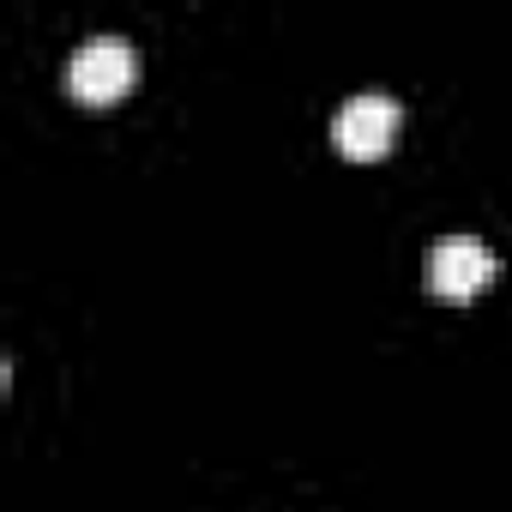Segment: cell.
Listing matches in <instances>:
<instances>
[{"mask_svg": "<svg viewBox=\"0 0 512 512\" xmlns=\"http://www.w3.org/2000/svg\"><path fill=\"white\" fill-rule=\"evenodd\" d=\"M67 85H73L79 103H97V109L115 103V97L133 85V43L115 37V31L85 37V43L73 49V61H67Z\"/></svg>", "mask_w": 512, "mask_h": 512, "instance_id": "obj_1", "label": "cell"}, {"mask_svg": "<svg viewBox=\"0 0 512 512\" xmlns=\"http://www.w3.org/2000/svg\"><path fill=\"white\" fill-rule=\"evenodd\" d=\"M494 272H500L494 247L476 241V235H446V241L428 247V260H422L428 296H440V302H464V296H476Z\"/></svg>", "mask_w": 512, "mask_h": 512, "instance_id": "obj_2", "label": "cell"}, {"mask_svg": "<svg viewBox=\"0 0 512 512\" xmlns=\"http://www.w3.org/2000/svg\"><path fill=\"white\" fill-rule=\"evenodd\" d=\"M398 127H404L398 97H386V91H356V97L338 109V121H332V145H338L344 157L368 163V157H386V151H392Z\"/></svg>", "mask_w": 512, "mask_h": 512, "instance_id": "obj_3", "label": "cell"}]
</instances>
